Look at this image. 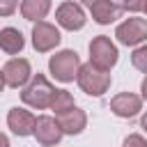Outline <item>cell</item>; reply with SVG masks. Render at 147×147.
<instances>
[{"label":"cell","mask_w":147,"mask_h":147,"mask_svg":"<svg viewBox=\"0 0 147 147\" xmlns=\"http://www.w3.org/2000/svg\"><path fill=\"white\" fill-rule=\"evenodd\" d=\"M53 94H55V87L51 85V80L44 74H34L21 92V101L34 110H44V108H51Z\"/></svg>","instance_id":"6da1fadb"},{"label":"cell","mask_w":147,"mask_h":147,"mask_svg":"<svg viewBox=\"0 0 147 147\" xmlns=\"http://www.w3.org/2000/svg\"><path fill=\"white\" fill-rule=\"evenodd\" d=\"M110 80H113L110 74L103 71V69H99V67H94L92 62L80 64L78 76H76L78 87H80L85 94H90V96H101V94H106L108 87H110Z\"/></svg>","instance_id":"7a4b0ae2"},{"label":"cell","mask_w":147,"mask_h":147,"mask_svg":"<svg viewBox=\"0 0 147 147\" xmlns=\"http://www.w3.org/2000/svg\"><path fill=\"white\" fill-rule=\"evenodd\" d=\"M78 69H80V57L76 51L71 48H64V51H57L55 55H51L48 60V71L55 80L60 83H71L76 80L78 76Z\"/></svg>","instance_id":"3957f363"},{"label":"cell","mask_w":147,"mask_h":147,"mask_svg":"<svg viewBox=\"0 0 147 147\" xmlns=\"http://www.w3.org/2000/svg\"><path fill=\"white\" fill-rule=\"evenodd\" d=\"M119 60V51L117 46L110 41V37L106 34H96L90 41V62L103 71H110Z\"/></svg>","instance_id":"277c9868"},{"label":"cell","mask_w":147,"mask_h":147,"mask_svg":"<svg viewBox=\"0 0 147 147\" xmlns=\"http://www.w3.org/2000/svg\"><path fill=\"white\" fill-rule=\"evenodd\" d=\"M115 37L122 46H140L147 41V21L131 16L115 28Z\"/></svg>","instance_id":"5b68a950"},{"label":"cell","mask_w":147,"mask_h":147,"mask_svg":"<svg viewBox=\"0 0 147 147\" xmlns=\"http://www.w3.org/2000/svg\"><path fill=\"white\" fill-rule=\"evenodd\" d=\"M55 21H57L60 28H64V30H69V32H76V30H83V28H85L87 16H85V11H83V7H80L78 2L67 0V2H62V5L55 9Z\"/></svg>","instance_id":"8992f818"},{"label":"cell","mask_w":147,"mask_h":147,"mask_svg":"<svg viewBox=\"0 0 147 147\" xmlns=\"http://www.w3.org/2000/svg\"><path fill=\"white\" fill-rule=\"evenodd\" d=\"M62 41L60 30L48 21H37L32 28V46L37 53H48Z\"/></svg>","instance_id":"52a82bcc"},{"label":"cell","mask_w":147,"mask_h":147,"mask_svg":"<svg viewBox=\"0 0 147 147\" xmlns=\"http://www.w3.org/2000/svg\"><path fill=\"white\" fill-rule=\"evenodd\" d=\"M2 74H5V83L14 90L18 87H25L32 78V67L25 57H11L7 60V64L2 67Z\"/></svg>","instance_id":"ba28073f"},{"label":"cell","mask_w":147,"mask_h":147,"mask_svg":"<svg viewBox=\"0 0 147 147\" xmlns=\"http://www.w3.org/2000/svg\"><path fill=\"white\" fill-rule=\"evenodd\" d=\"M32 136L37 138L39 145H44V147H53V145H57V142L62 140L64 131H62V126H60V122H57L55 117H51V115H39Z\"/></svg>","instance_id":"9c48e42d"},{"label":"cell","mask_w":147,"mask_h":147,"mask_svg":"<svg viewBox=\"0 0 147 147\" xmlns=\"http://www.w3.org/2000/svg\"><path fill=\"white\" fill-rule=\"evenodd\" d=\"M34 124H37V117L30 113V110H25V108H11L9 113H7V126L11 129V133L14 136H18V138H28V136H32L34 133Z\"/></svg>","instance_id":"30bf717a"},{"label":"cell","mask_w":147,"mask_h":147,"mask_svg":"<svg viewBox=\"0 0 147 147\" xmlns=\"http://www.w3.org/2000/svg\"><path fill=\"white\" fill-rule=\"evenodd\" d=\"M140 108H142V99L138 94H133V92H119V94H115L110 99V110L122 119L136 117L140 113Z\"/></svg>","instance_id":"8fae6325"},{"label":"cell","mask_w":147,"mask_h":147,"mask_svg":"<svg viewBox=\"0 0 147 147\" xmlns=\"http://www.w3.org/2000/svg\"><path fill=\"white\" fill-rule=\"evenodd\" d=\"M122 11V0H99L90 7V14L99 25H110L115 18H119Z\"/></svg>","instance_id":"7c38bea8"},{"label":"cell","mask_w":147,"mask_h":147,"mask_svg":"<svg viewBox=\"0 0 147 147\" xmlns=\"http://www.w3.org/2000/svg\"><path fill=\"white\" fill-rule=\"evenodd\" d=\"M57 122H60V126H62V131L67 136H78L87 126V115H85V110H80V108L74 106L71 110L57 115Z\"/></svg>","instance_id":"4fadbf2b"},{"label":"cell","mask_w":147,"mask_h":147,"mask_svg":"<svg viewBox=\"0 0 147 147\" xmlns=\"http://www.w3.org/2000/svg\"><path fill=\"white\" fill-rule=\"evenodd\" d=\"M23 46H25V37H23V32H21L18 28L7 25V28L0 30V51H2V53H7V55H18V53L23 51Z\"/></svg>","instance_id":"5bb4252c"},{"label":"cell","mask_w":147,"mask_h":147,"mask_svg":"<svg viewBox=\"0 0 147 147\" xmlns=\"http://www.w3.org/2000/svg\"><path fill=\"white\" fill-rule=\"evenodd\" d=\"M51 7H53L51 0H21V14L25 21H32V23L44 21L48 16Z\"/></svg>","instance_id":"9a60e30c"},{"label":"cell","mask_w":147,"mask_h":147,"mask_svg":"<svg viewBox=\"0 0 147 147\" xmlns=\"http://www.w3.org/2000/svg\"><path fill=\"white\" fill-rule=\"evenodd\" d=\"M76 103H74V96H71V92H67V90H55V94H53V101H51V110L55 113V115H62V113H67V110H71Z\"/></svg>","instance_id":"2e32d148"},{"label":"cell","mask_w":147,"mask_h":147,"mask_svg":"<svg viewBox=\"0 0 147 147\" xmlns=\"http://www.w3.org/2000/svg\"><path fill=\"white\" fill-rule=\"evenodd\" d=\"M131 64L138 69V71H142V74H147V44H142V46H138L133 53H131Z\"/></svg>","instance_id":"e0dca14e"},{"label":"cell","mask_w":147,"mask_h":147,"mask_svg":"<svg viewBox=\"0 0 147 147\" xmlns=\"http://www.w3.org/2000/svg\"><path fill=\"white\" fill-rule=\"evenodd\" d=\"M122 147H147V140L142 136H138V133H131V136L124 138V145Z\"/></svg>","instance_id":"ac0fdd59"},{"label":"cell","mask_w":147,"mask_h":147,"mask_svg":"<svg viewBox=\"0 0 147 147\" xmlns=\"http://www.w3.org/2000/svg\"><path fill=\"white\" fill-rule=\"evenodd\" d=\"M18 9V0H0V16H11Z\"/></svg>","instance_id":"d6986e66"},{"label":"cell","mask_w":147,"mask_h":147,"mask_svg":"<svg viewBox=\"0 0 147 147\" xmlns=\"http://www.w3.org/2000/svg\"><path fill=\"white\" fill-rule=\"evenodd\" d=\"M147 0H122V9L126 11H142Z\"/></svg>","instance_id":"ffe728a7"},{"label":"cell","mask_w":147,"mask_h":147,"mask_svg":"<svg viewBox=\"0 0 147 147\" xmlns=\"http://www.w3.org/2000/svg\"><path fill=\"white\" fill-rule=\"evenodd\" d=\"M0 147H9V138H7L2 131H0Z\"/></svg>","instance_id":"44dd1931"},{"label":"cell","mask_w":147,"mask_h":147,"mask_svg":"<svg viewBox=\"0 0 147 147\" xmlns=\"http://www.w3.org/2000/svg\"><path fill=\"white\" fill-rule=\"evenodd\" d=\"M140 92H142V99H147V76H145V80L140 85Z\"/></svg>","instance_id":"7402d4cb"},{"label":"cell","mask_w":147,"mask_h":147,"mask_svg":"<svg viewBox=\"0 0 147 147\" xmlns=\"http://www.w3.org/2000/svg\"><path fill=\"white\" fill-rule=\"evenodd\" d=\"M140 126H142V129H145V131H147V110H145V115H142V117H140Z\"/></svg>","instance_id":"603a6c76"},{"label":"cell","mask_w":147,"mask_h":147,"mask_svg":"<svg viewBox=\"0 0 147 147\" xmlns=\"http://www.w3.org/2000/svg\"><path fill=\"white\" fill-rule=\"evenodd\" d=\"M5 85H7V83H5V74H2V69H0V92L5 90Z\"/></svg>","instance_id":"cb8c5ba5"},{"label":"cell","mask_w":147,"mask_h":147,"mask_svg":"<svg viewBox=\"0 0 147 147\" xmlns=\"http://www.w3.org/2000/svg\"><path fill=\"white\" fill-rule=\"evenodd\" d=\"M80 2H83V5H85V7H87V9H90V7H92V5H94V2H99V0H80Z\"/></svg>","instance_id":"d4e9b609"},{"label":"cell","mask_w":147,"mask_h":147,"mask_svg":"<svg viewBox=\"0 0 147 147\" xmlns=\"http://www.w3.org/2000/svg\"><path fill=\"white\" fill-rule=\"evenodd\" d=\"M142 11H145V14H147V5H145V9H142Z\"/></svg>","instance_id":"484cf974"}]
</instances>
